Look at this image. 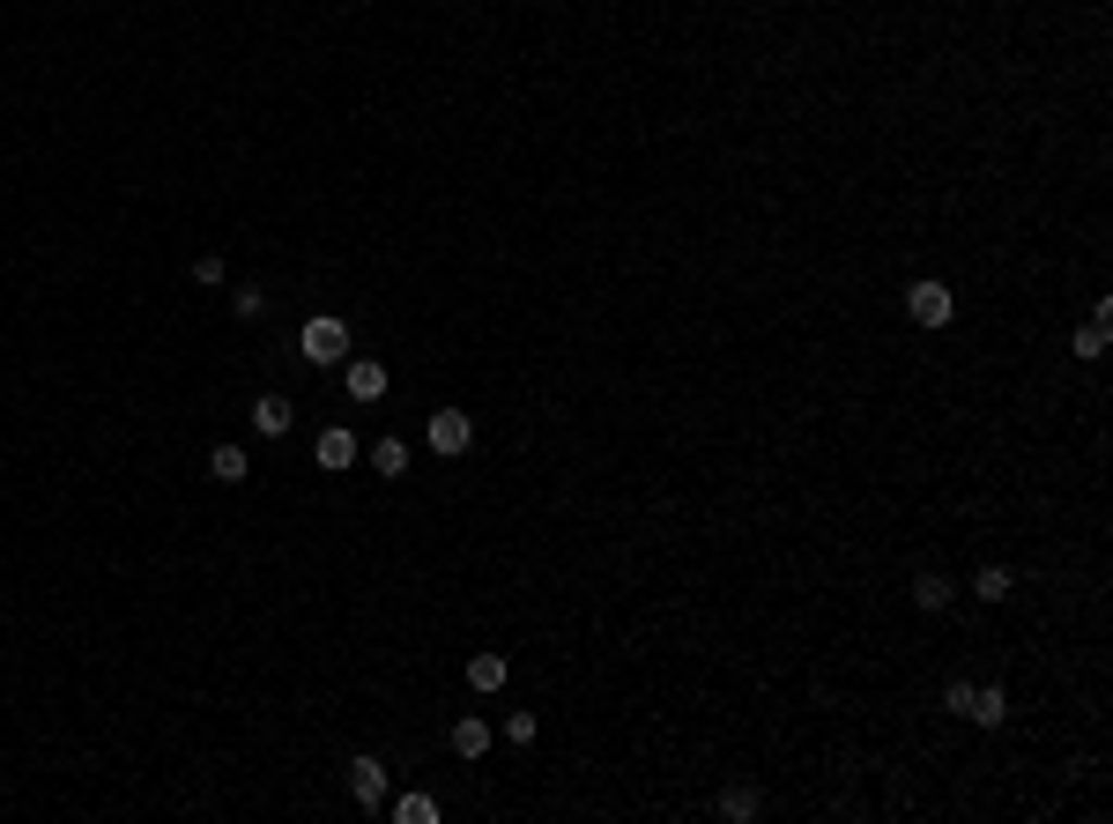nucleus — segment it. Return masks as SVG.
<instances>
[{
    "label": "nucleus",
    "mask_w": 1113,
    "mask_h": 824,
    "mask_svg": "<svg viewBox=\"0 0 1113 824\" xmlns=\"http://www.w3.org/2000/svg\"><path fill=\"white\" fill-rule=\"evenodd\" d=\"M297 349H305V365H342V357H349V328L320 312V320H305V334H297Z\"/></svg>",
    "instance_id": "f257e3e1"
},
{
    "label": "nucleus",
    "mask_w": 1113,
    "mask_h": 824,
    "mask_svg": "<svg viewBox=\"0 0 1113 824\" xmlns=\"http://www.w3.org/2000/svg\"><path fill=\"white\" fill-rule=\"evenodd\" d=\"M906 312L920 320V328H950V312H957V297H950V283H936V275H920V283L906 290Z\"/></svg>",
    "instance_id": "f03ea898"
},
{
    "label": "nucleus",
    "mask_w": 1113,
    "mask_h": 824,
    "mask_svg": "<svg viewBox=\"0 0 1113 824\" xmlns=\"http://www.w3.org/2000/svg\"><path fill=\"white\" fill-rule=\"evenodd\" d=\"M468 446H475V416H468V409H438V416H431V454L454 460V454H468Z\"/></svg>",
    "instance_id": "7ed1b4c3"
},
{
    "label": "nucleus",
    "mask_w": 1113,
    "mask_h": 824,
    "mask_svg": "<svg viewBox=\"0 0 1113 824\" xmlns=\"http://www.w3.org/2000/svg\"><path fill=\"white\" fill-rule=\"evenodd\" d=\"M342 386H349V402H379V394H386V365L349 357V365H342Z\"/></svg>",
    "instance_id": "20e7f679"
},
{
    "label": "nucleus",
    "mask_w": 1113,
    "mask_h": 824,
    "mask_svg": "<svg viewBox=\"0 0 1113 824\" xmlns=\"http://www.w3.org/2000/svg\"><path fill=\"white\" fill-rule=\"evenodd\" d=\"M349 795L357 802H386V765L379 758H349Z\"/></svg>",
    "instance_id": "39448f33"
},
{
    "label": "nucleus",
    "mask_w": 1113,
    "mask_h": 824,
    "mask_svg": "<svg viewBox=\"0 0 1113 824\" xmlns=\"http://www.w3.org/2000/svg\"><path fill=\"white\" fill-rule=\"evenodd\" d=\"M289 416H297V409H289L283 394H260V402H252V431H260V439H283Z\"/></svg>",
    "instance_id": "423d86ee"
},
{
    "label": "nucleus",
    "mask_w": 1113,
    "mask_h": 824,
    "mask_svg": "<svg viewBox=\"0 0 1113 824\" xmlns=\"http://www.w3.org/2000/svg\"><path fill=\"white\" fill-rule=\"evenodd\" d=\"M965 721H980V728H1002V721H1010V691H994V684H988V691H973Z\"/></svg>",
    "instance_id": "0eeeda50"
},
{
    "label": "nucleus",
    "mask_w": 1113,
    "mask_h": 824,
    "mask_svg": "<svg viewBox=\"0 0 1113 824\" xmlns=\"http://www.w3.org/2000/svg\"><path fill=\"white\" fill-rule=\"evenodd\" d=\"M505 676H512L505 654H468V684H475V691H505Z\"/></svg>",
    "instance_id": "6e6552de"
},
{
    "label": "nucleus",
    "mask_w": 1113,
    "mask_h": 824,
    "mask_svg": "<svg viewBox=\"0 0 1113 824\" xmlns=\"http://www.w3.org/2000/svg\"><path fill=\"white\" fill-rule=\"evenodd\" d=\"M208 476H215V483H246L252 460L238 454V446H215V454H208Z\"/></svg>",
    "instance_id": "1a4fd4ad"
},
{
    "label": "nucleus",
    "mask_w": 1113,
    "mask_h": 824,
    "mask_svg": "<svg viewBox=\"0 0 1113 824\" xmlns=\"http://www.w3.org/2000/svg\"><path fill=\"white\" fill-rule=\"evenodd\" d=\"M913 610H928V617L950 610V579L943 573H920V579H913Z\"/></svg>",
    "instance_id": "9d476101"
},
{
    "label": "nucleus",
    "mask_w": 1113,
    "mask_h": 824,
    "mask_svg": "<svg viewBox=\"0 0 1113 824\" xmlns=\"http://www.w3.org/2000/svg\"><path fill=\"white\" fill-rule=\"evenodd\" d=\"M312 454H320V468H349V460H357V439H349V431H320Z\"/></svg>",
    "instance_id": "9b49d317"
},
{
    "label": "nucleus",
    "mask_w": 1113,
    "mask_h": 824,
    "mask_svg": "<svg viewBox=\"0 0 1113 824\" xmlns=\"http://www.w3.org/2000/svg\"><path fill=\"white\" fill-rule=\"evenodd\" d=\"M757 810H765V802H757V787H728V795H720V817H728V824H750Z\"/></svg>",
    "instance_id": "f8f14e48"
},
{
    "label": "nucleus",
    "mask_w": 1113,
    "mask_h": 824,
    "mask_svg": "<svg viewBox=\"0 0 1113 824\" xmlns=\"http://www.w3.org/2000/svg\"><path fill=\"white\" fill-rule=\"evenodd\" d=\"M454 750H460V758H483V750H491V728H483L475 713H468V721H454Z\"/></svg>",
    "instance_id": "ddd939ff"
},
{
    "label": "nucleus",
    "mask_w": 1113,
    "mask_h": 824,
    "mask_svg": "<svg viewBox=\"0 0 1113 824\" xmlns=\"http://www.w3.org/2000/svg\"><path fill=\"white\" fill-rule=\"evenodd\" d=\"M371 468H379V476H401V468H409V446H401V439H379V446H371Z\"/></svg>",
    "instance_id": "4468645a"
},
{
    "label": "nucleus",
    "mask_w": 1113,
    "mask_h": 824,
    "mask_svg": "<svg viewBox=\"0 0 1113 824\" xmlns=\"http://www.w3.org/2000/svg\"><path fill=\"white\" fill-rule=\"evenodd\" d=\"M973 594H980V602H1010V573H1002V565H980Z\"/></svg>",
    "instance_id": "2eb2a0df"
},
{
    "label": "nucleus",
    "mask_w": 1113,
    "mask_h": 824,
    "mask_svg": "<svg viewBox=\"0 0 1113 824\" xmlns=\"http://www.w3.org/2000/svg\"><path fill=\"white\" fill-rule=\"evenodd\" d=\"M394 817H401V824H438V802H431V795H401Z\"/></svg>",
    "instance_id": "dca6fc26"
},
{
    "label": "nucleus",
    "mask_w": 1113,
    "mask_h": 824,
    "mask_svg": "<svg viewBox=\"0 0 1113 824\" xmlns=\"http://www.w3.org/2000/svg\"><path fill=\"white\" fill-rule=\"evenodd\" d=\"M231 305H238V320H260V305H268V290H260V283H238V290H231Z\"/></svg>",
    "instance_id": "f3484780"
},
{
    "label": "nucleus",
    "mask_w": 1113,
    "mask_h": 824,
    "mask_svg": "<svg viewBox=\"0 0 1113 824\" xmlns=\"http://www.w3.org/2000/svg\"><path fill=\"white\" fill-rule=\"evenodd\" d=\"M194 283H208V290L223 283V253H201V260H194Z\"/></svg>",
    "instance_id": "a211bd4d"
},
{
    "label": "nucleus",
    "mask_w": 1113,
    "mask_h": 824,
    "mask_svg": "<svg viewBox=\"0 0 1113 824\" xmlns=\"http://www.w3.org/2000/svg\"><path fill=\"white\" fill-rule=\"evenodd\" d=\"M505 742H535V713H512L505 721Z\"/></svg>",
    "instance_id": "6ab92c4d"
}]
</instances>
